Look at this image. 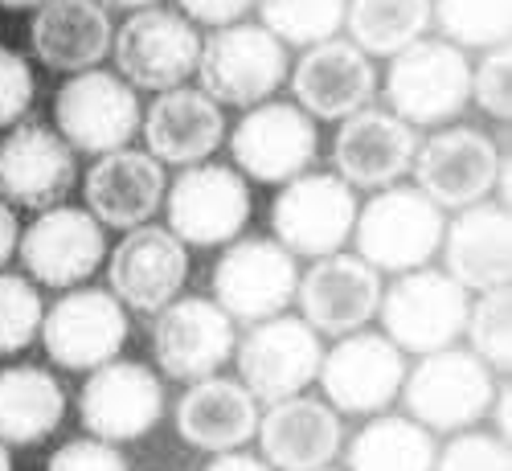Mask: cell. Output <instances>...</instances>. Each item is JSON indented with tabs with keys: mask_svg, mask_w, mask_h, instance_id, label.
<instances>
[{
	"mask_svg": "<svg viewBox=\"0 0 512 471\" xmlns=\"http://www.w3.org/2000/svg\"><path fill=\"white\" fill-rule=\"evenodd\" d=\"M29 41L50 70H95L111 54V13L99 0H46L33 13Z\"/></svg>",
	"mask_w": 512,
	"mask_h": 471,
	"instance_id": "29",
	"label": "cell"
},
{
	"mask_svg": "<svg viewBox=\"0 0 512 471\" xmlns=\"http://www.w3.org/2000/svg\"><path fill=\"white\" fill-rule=\"evenodd\" d=\"M254 439H259L263 459L275 471H320L340 455L345 426H340V414L328 402L295 394L271 402V410L259 418Z\"/></svg>",
	"mask_w": 512,
	"mask_h": 471,
	"instance_id": "24",
	"label": "cell"
},
{
	"mask_svg": "<svg viewBox=\"0 0 512 471\" xmlns=\"http://www.w3.org/2000/svg\"><path fill=\"white\" fill-rule=\"evenodd\" d=\"M37 5H46V0H0L5 13H21V9H37Z\"/></svg>",
	"mask_w": 512,
	"mask_h": 471,
	"instance_id": "45",
	"label": "cell"
},
{
	"mask_svg": "<svg viewBox=\"0 0 512 471\" xmlns=\"http://www.w3.org/2000/svg\"><path fill=\"white\" fill-rule=\"evenodd\" d=\"M177 5L185 9L189 21L226 29V25H238V21L254 9V0H177Z\"/></svg>",
	"mask_w": 512,
	"mask_h": 471,
	"instance_id": "41",
	"label": "cell"
},
{
	"mask_svg": "<svg viewBox=\"0 0 512 471\" xmlns=\"http://www.w3.org/2000/svg\"><path fill=\"white\" fill-rule=\"evenodd\" d=\"M234 345H238L234 320L201 295L173 299L164 312H156L152 353H156V365L177 381L213 377L234 357Z\"/></svg>",
	"mask_w": 512,
	"mask_h": 471,
	"instance_id": "20",
	"label": "cell"
},
{
	"mask_svg": "<svg viewBox=\"0 0 512 471\" xmlns=\"http://www.w3.org/2000/svg\"><path fill=\"white\" fill-rule=\"evenodd\" d=\"M17 242H21V222H17L13 205H9L5 197H0V267H5V263L13 259Z\"/></svg>",
	"mask_w": 512,
	"mask_h": 471,
	"instance_id": "42",
	"label": "cell"
},
{
	"mask_svg": "<svg viewBox=\"0 0 512 471\" xmlns=\"http://www.w3.org/2000/svg\"><path fill=\"white\" fill-rule=\"evenodd\" d=\"M111 295L140 316L164 312L189 279V250L164 226H136L111 250Z\"/></svg>",
	"mask_w": 512,
	"mask_h": 471,
	"instance_id": "18",
	"label": "cell"
},
{
	"mask_svg": "<svg viewBox=\"0 0 512 471\" xmlns=\"http://www.w3.org/2000/svg\"><path fill=\"white\" fill-rule=\"evenodd\" d=\"M66 418L62 381L41 365L0 369V443L33 447L54 435Z\"/></svg>",
	"mask_w": 512,
	"mask_h": 471,
	"instance_id": "30",
	"label": "cell"
},
{
	"mask_svg": "<svg viewBox=\"0 0 512 471\" xmlns=\"http://www.w3.org/2000/svg\"><path fill=\"white\" fill-rule=\"evenodd\" d=\"M463 332L472 336V353L496 373H508L512 365V295L508 287L480 291L476 308H467Z\"/></svg>",
	"mask_w": 512,
	"mask_h": 471,
	"instance_id": "35",
	"label": "cell"
},
{
	"mask_svg": "<svg viewBox=\"0 0 512 471\" xmlns=\"http://www.w3.org/2000/svg\"><path fill=\"white\" fill-rule=\"evenodd\" d=\"M320 471H332V467H320Z\"/></svg>",
	"mask_w": 512,
	"mask_h": 471,
	"instance_id": "47",
	"label": "cell"
},
{
	"mask_svg": "<svg viewBox=\"0 0 512 471\" xmlns=\"http://www.w3.org/2000/svg\"><path fill=\"white\" fill-rule=\"evenodd\" d=\"M435 435L410 414H373L349 443V471H435Z\"/></svg>",
	"mask_w": 512,
	"mask_h": 471,
	"instance_id": "31",
	"label": "cell"
},
{
	"mask_svg": "<svg viewBox=\"0 0 512 471\" xmlns=\"http://www.w3.org/2000/svg\"><path fill=\"white\" fill-rule=\"evenodd\" d=\"M357 222V197L336 173H300L283 185L271 205V230L275 242L291 254L324 259L353 238Z\"/></svg>",
	"mask_w": 512,
	"mask_h": 471,
	"instance_id": "11",
	"label": "cell"
},
{
	"mask_svg": "<svg viewBox=\"0 0 512 471\" xmlns=\"http://www.w3.org/2000/svg\"><path fill=\"white\" fill-rule=\"evenodd\" d=\"M201 91L218 107H259L287 82V46L263 25H226L201 41Z\"/></svg>",
	"mask_w": 512,
	"mask_h": 471,
	"instance_id": "4",
	"label": "cell"
},
{
	"mask_svg": "<svg viewBox=\"0 0 512 471\" xmlns=\"http://www.w3.org/2000/svg\"><path fill=\"white\" fill-rule=\"evenodd\" d=\"M320 385L336 414H381L402 394L406 357L390 336L349 332L320 357Z\"/></svg>",
	"mask_w": 512,
	"mask_h": 471,
	"instance_id": "14",
	"label": "cell"
},
{
	"mask_svg": "<svg viewBox=\"0 0 512 471\" xmlns=\"http://www.w3.org/2000/svg\"><path fill=\"white\" fill-rule=\"evenodd\" d=\"M168 230L189 246H226L250 222V189L226 164H189L164 189Z\"/></svg>",
	"mask_w": 512,
	"mask_h": 471,
	"instance_id": "15",
	"label": "cell"
},
{
	"mask_svg": "<svg viewBox=\"0 0 512 471\" xmlns=\"http://www.w3.org/2000/svg\"><path fill=\"white\" fill-rule=\"evenodd\" d=\"M205 471H275L267 459H254L246 451H222L218 459H213Z\"/></svg>",
	"mask_w": 512,
	"mask_h": 471,
	"instance_id": "43",
	"label": "cell"
},
{
	"mask_svg": "<svg viewBox=\"0 0 512 471\" xmlns=\"http://www.w3.org/2000/svg\"><path fill=\"white\" fill-rule=\"evenodd\" d=\"M259 431V402L238 377H201L177 402V435L197 451H242Z\"/></svg>",
	"mask_w": 512,
	"mask_h": 471,
	"instance_id": "27",
	"label": "cell"
},
{
	"mask_svg": "<svg viewBox=\"0 0 512 471\" xmlns=\"http://www.w3.org/2000/svg\"><path fill=\"white\" fill-rule=\"evenodd\" d=\"M238 357V381L254 394V402H283L304 394L320 373L324 345L320 336L295 316H271L259 320L242 345H234Z\"/></svg>",
	"mask_w": 512,
	"mask_h": 471,
	"instance_id": "13",
	"label": "cell"
},
{
	"mask_svg": "<svg viewBox=\"0 0 512 471\" xmlns=\"http://www.w3.org/2000/svg\"><path fill=\"white\" fill-rule=\"evenodd\" d=\"M164 168L156 156L119 148L107 152L91 164L87 181H82V197H87V213L99 226L115 230H136L148 226V218L164 205Z\"/></svg>",
	"mask_w": 512,
	"mask_h": 471,
	"instance_id": "25",
	"label": "cell"
},
{
	"mask_svg": "<svg viewBox=\"0 0 512 471\" xmlns=\"http://www.w3.org/2000/svg\"><path fill=\"white\" fill-rule=\"evenodd\" d=\"M111 50H115V70L123 74L127 87L160 95L185 87V78L197 70L201 37L193 21L173 9H140L111 37Z\"/></svg>",
	"mask_w": 512,
	"mask_h": 471,
	"instance_id": "7",
	"label": "cell"
},
{
	"mask_svg": "<svg viewBox=\"0 0 512 471\" xmlns=\"http://www.w3.org/2000/svg\"><path fill=\"white\" fill-rule=\"evenodd\" d=\"M0 471H13V455H9V443H0Z\"/></svg>",
	"mask_w": 512,
	"mask_h": 471,
	"instance_id": "46",
	"label": "cell"
},
{
	"mask_svg": "<svg viewBox=\"0 0 512 471\" xmlns=\"http://www.w3.org/2000/svg\"><path fill=\"white\" fill-rule=\"evenodd\" d=\"M345 25L361 54L394 58L426 33L431 0H349Z\"/></svg>",
	"mask_w": 512,
	"mask_h": 471,
	"instance_id": "32",
	"label": "cell"
},
{
	"mask_svg": "<svg viewBox=\"0 0 512 471\" xmlns=\"http://www.w3.org/2000/svg\"><path fill=\"white\" fill-rule=\"evenodd\" d=\"M447 275L463 291H496L512 275V218L508 205L476 201L459 209V218L443 230Z\"/></svg>",
	"mask_w": 512,
	"mask_h": 471,
	"instance_id": "26",
	"label": "cell"
},
{
	"mask_svg": "<svg viewBox=\"0 0 512 471\" xmlns=\"http://www.w3.org/2000/svg\"><path fill=\"white\" fill-rule=\"evenodd\" d=\"M78 181L74 148L46 123H13L0 140V197L21 209H54Z\"/></svg>",
	"mask_w": 512,
	"mask_h": 471,
	"instance_id": "21",
	"label": "cell"
},
{
	"mask_svg": "<svg viewBox=\"0 0 512 471\" xmlns=\"http://www.w3.org/2000/svg\"><path fill=\"white\" fill-rule=\"evenodd\" d=\"M435 471H512L508 439L484 431H455V439L435 455Z\"/></svg>",
	"mask_w": 512,
	"mask_h": 471,
	"instance_id": "37",
	"label": "cell"
},
{
	"mask_svg": "<svg viewBox=\"0 0 512 471\" xmlns=\"http://www.w3.org/2000/svg\"><path fill=\"white\" fill-rule=\"evenodd\" d=\"M295 107L316 119H349L365 111L377 95L373 58L361 54L353 41H316L291 70Z\"/></svg>",
	"mask_w": 512,
	"mask_h": 471,
	"instance_id": "23",
	"label": "cell"
},
{
	"mask_svg": "<svg viewBox=\"0 0 512 471\" xmlns=\"http://www.w3.org/2000/svg\"><path fill=\"white\" fill-rule=\"evenodd\" d=\"M54 115H58V136L87 156H107L127 148V140H136L144 119L136 87H127L111 70L74 74L54 99Z\"/></svg>",
	"mask_w": 512,
	"mask_h": 471,
	"instance_id": "9",
	"label": "cell"
},
{
	"mask_svg": "<svg viewBox=\"0 0 512 471\" xmlns=\"http://www.w3.org/2000/svg\"><path fill=\"white\" fill-rule=\"evenodd\" d=\"M431 21L459 50H492L508 46L512 33V0H431Z\"/></svg>",
	"mask_w": 512,
	"mask_h": 471,
	"instance_id": "33",
	"label": "cell"
},
{
	"mask_svg": "<svg viewBox=\"0 0 512 471\" xmlns=\"http://www.w3.org/2000/svg\"><path fill=\"white\" fill-rule=\"evenodd\" d=\"M33 95H37V82L29 62L17 50L0 46V127L21 123L33 107Z\"/></svg>",
	"mask_w": 512,
	"mask_h": 471,
	"instance_id": "39",
	"label": "cell"
},
{
	"mask_svg": "<svg viewBox=\"0 0 512 471\" xmlns=\"http://www.w3.org/2000/svg\"><path fill=\"white\" fill-rule=\"evenodd\" d=\"M41 316H46V304L37 287L21 275L0 271V357L29 349L41 332Z\"/></svg>",
	"mask_w": 512,
	"mask_h": 471,
	"instance_id": "36",
	"label": "cell"
},
{
	"mask_svg": "<svg viewBox=\"0 0 512 471\" xmlns=\"http://www.w3.org/2000/svg\"><path fill=\"white\" fill-rule=\"evenodd\" d=\"M37 340L46 345V357L62 369L91 373L115 361L127 345V312L103 287H70L58 304L41 316Z\"/></svg>",
	"mask_w": 512,
	"mask_h": 471,
	"instance_id": "10",
	"label": "cell"
},
{
	"mask_svg": "<svg viewBox=\"0 0 512 471\" xmlns=\"http://www.w3.org/2000/svg\"><path fill=\"white\" fill-rule=\"evenodd\" d=\"M418 193H426L439 209H467L488 201L500 173V144L472 123L439 127L431 140H422L414 152Z\"/></svg>",
	"mask_w": 512,
	"mask_h": 471,
	"instance_id": "8",
	"label": "cell"
},
{
	"mask_svg": "<svg viewBox=\"0 0 512 471\" xmlns=\"http://www.w3.org/2000/svg\"><path fill=\"white\" fill-rule=\"evenodd\" d=\"M418 152L414 127L402 123L394 111L365 107L349 119H340V132L332 140L336 177L349 189H390L398 185Z\"/></svg>",
	"mask_w": 512,
	"mask_h": 471,
	"instance_id": "22",
	"label": "cell"
},
{
	"mask_svg": "<svg viewBox=\"0 0 512 471\" xmlns=\"http://www.w3.org/2000/svg\"><path fill=\"white\" fill-rule=\"evenodd\" d=\"M295 283H300V267L287 246L275 238H238L213 267V304L230 320L259 324L283 316L295 299Z\"/></svg>",
	"mask_w": 512,
	"mask_h": 471,
	"instance_id": "6",
	"label": "cell"
},
{
	"mask_svg": "<svg viewBox=\"0 0 512 471\" xmlns=\"http://www.w3.org/2000/svg\"><path fill=\"white\" fill-rule=\"evenodd\" d=\"M386 99L410 127H443L472 103V62L451 41L418 37L414 46L390 58Z\"/></svg>",
	"mask_w": 512,
	"mask_h": 471,
	"instance_id": "2",
	"label": "cell"
},
{
	"mask_svg": "<svg viewBox=\"0 0 512 471\" xmlns=\"http://www.w3.org/2000/svg\"><path fill=\"white\" fill-rule=\"evenodd\" d=\"M443 209L410 189V185H390L377 189L353 222V242H357V259H365L373 271H390L406 275L426 267L443 246Z\"/></svg>",
	"mask_w": 512,
	"mask_h": 471,
	"instance_id": "1",
	"label": "cell"
},
{
	"mask_svg": "<svg viewBox=\"0 0 512 471\" xmlns=\"http://www.w3.org/2000/svg\"><path fill=\"white\" fill-rule=\"evenodd\" d=\"M46 471H132L127 459L115 451V443L103 439H74L58 447L46 463Z\"/></svg>",
	"mask_w": 512,
	"mask_h": 471,
	"instance_id": "40",
	"label": "cell"
},
{
	"mask_svg": "<svg viewBox=\"0 0 512 471\" xmlns=\"http://www.w3.org/2000/svg\"><path fill=\"white\" fill-rule=\"evenodd\" d=\"M17 250L25 271L37 283H46L54 291H70L103 267L107 238L87 209L54 205V209H41L29 230H21Z\"/></svg>",
	"mask_w": 512,
	"mask_h": 471,
	"instance_id": "17",
	"label": "cell"
},
{
	"mask_svg": "<svg viewBox=\"0 0 512 471\" xmlns=\"http://www.w3.org/2000/svg\"><path fill=\"white\" fill-rule=\"evenodd\" d=\"M263 17V29L279 37L283 46H316L328 41L345 25L349 0H254Z\"/></svg>",
	"mask_w": 512,
	"mask_h": 471,
	"instance_id": "34",
	"label": "cell"
},
{
	"mask_svg": "<svg viewBox=\"0 0 512 471\" xmlns=\"http://www.w3.org/2000/svg\"><path fill=\"white\" fill-rule=\"evenodd\" d=\"M304 324L316 336H349L361 332L381 308V271H373L357 254H324L295 283Z\"/></svg>",
	"mask_w": 512,
	"mask_h": 471,
	"instance_id": "19",
	"label": "cell"
},
{
	"mask_svg": "<svg viewBox=\"0 0 512 471\" xmlns=\"http://www.w3.org/2000/svg\"><path fill=\"white\" fill-rule=\"evenodd\" d=\"M140 123H144L148 156H156L164 164H201L226 140L222 107L205 91H189V87L160 91Z\"/></svg>",
	"mask_w": 512,
	"mask_h": 471,
	"instance_id": "28",
	"label": "cell"
},
{
	"mask_svg": "<svg viewBox=\"0 0 512 471\" xmlns=\"http://www.w3.org/2000/svg\"><path fill=\"white\" fill-rule=\"evenodd\" d=\"M496 394V377L492 369L472 353V349H439L418 357V365L402 377V394L406 414L426 426V431L455 435L476 426Z\"/></svg>",
	"mask_w": 512,
	"mask_h": 471,
	"instance_id": "3",
	"label": "cell"
},
{
	"mask_svg": "<svg viewBox=\"0 0 512 471\" xmlns=\"http://www.w3.org/2000/svg\"><path fill=\"white\" fill-rule=\"evenodd\" d=\"M472 99L484 115L508 123L512 115V54L508 46H492L472 70Z\"/></svg>",
	"mask_w": 512,
	"mask_h": 471,
	"instance_id": "38",
	"label": "cell"
},
{
	"mask_svg": "<svg viewBox=\"0 0 512 471\" xmlns=\"http://www.w3.org/2000/svg\"><path fill=\"white\" fill-rule=\"evenodd\" d=\"M230 152L250 181L287 185L312 168L320 136L308 111H300L295 103L267 99L238 119V127L230 132Z\"/></svg>",
	"mask_w": 512,
	"mask_h": 471,
	"instance_id": "12",
	"label": "cell"
},
{
	"mask_svg": "<svg viewBox=\"0 0 512 471\" xmlns=\"http://www.w3.org/2000/svg\"><path fill=\"white\" fill-rule=\"evenodd\" d=\"M103 9H123V13H140V9H152L156 0H99Z\"/></svg>",
	"mask_w": 512,
	"mask_h": 471,
	"instance_id": "44",
	"label": "cell"
},
{
	"mask_svg": "<svg viewBox=\"0 0 512 471\" xmlns=\"http://www.w3.org/2000/svg\"><path fill=\"white\" fill-rule=\"evenodd\" d=\"M467 308H472V299H467V291L447 271L418 267V271L398 275L390 291H381L377 316L386 324V336L402 353L426 357V353L451 349L463 336Z\"/></svg>",
	"mask_w": 512,
	"mask_h": 471,
	"instance_id": "5",
	"label": "cell"
},
{
	"mask_svg": "<svg viewBox=\"0 0 512 471\" xmlns=\"http://www.w3.org/2000/svg\"><path fill=\"white\" fill-rule=\"evenodd\" d=\"M82 426L103 443L144 439L164 418V385L140 361H107L91 369L78 394Z\"/></svg>",
	"mask_w": 512,
	"mask_h": 471,
	"instance_id": "16",
	"label": "cell"
}]
</instances>
